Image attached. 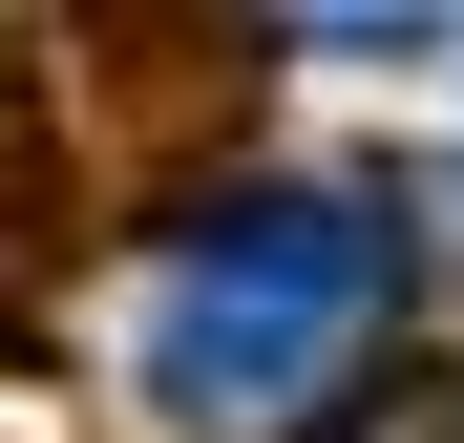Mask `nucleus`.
<instances>
[{
    "mask_svg": "<svg viewBox=\"0 0 464 443\" xmlns=\"http://www.w3.org/2000/svg\"><path fill=\"white\" fill-rule=\"evenodd\" d=\"M401 274H422V190L401 169H232L169 233V274H148L127 380L190 443H275V422L338 401V359L401 317Z\"/></svg>",
    "mask_w": 464,
    "mask_h": 443,
    "instance_id": "f257e3e1",
    "label": "nucleus"
},
{
    "mask_svg": "<svg viewBox=\"0 0 464 443\" xmlns=\"http://www.w3.org/2000/svg\"><path fill=\"white\" fill-rule=\"evenodd\" d=\"M295 22H317V63H422L464 0H295Z\"/></svg>",
    "mask_w": 464,
    "mask_h": 443,
    "instance_id": "f03ea898",
    "label": "nucleus"
}]
</instances>
